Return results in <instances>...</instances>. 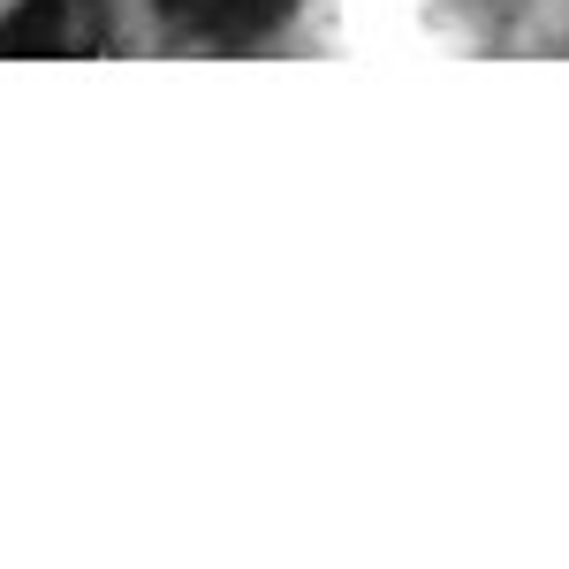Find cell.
Wrapping results in <instances>:
<instances>
[{
    "label": "cell",
    "instance_id": "cell-1",
    "mask_svg": "<svg viewBox=\"0 0 569 569\" xmlns=\"http://www.w3.org/2000/svg\"><path fill=\"white\" fill-rule=\"evenodd\" d=\"M84 39V0H23L0 23V53H61Z\"/></svg>",
    "mask_w": 569,
    "mask_h": 569
},
{
    "label": "cell",
    "instance_id": "cell-2",
    "mask_svg": "<svg viewBox=\"0 0 569 569\" xmlns=\"http://www.w3.org/2000/svg\"><path fill=\"white\" fill-rule=\"evenodd\" d=\"M289 16V0H190V31H206L213 46H251Z\"/></svg>",
    "mask_w": 569,
    "mask_h": 569
}]
</instances>
